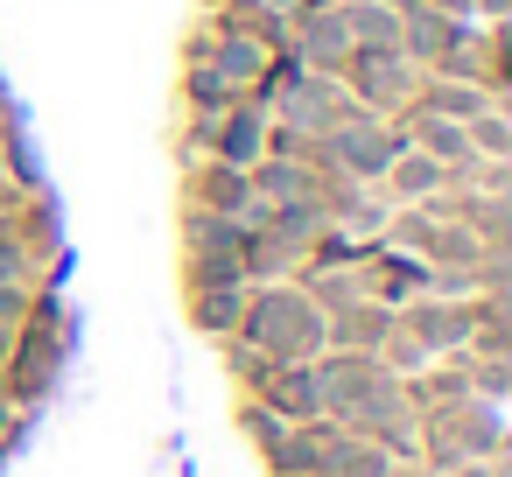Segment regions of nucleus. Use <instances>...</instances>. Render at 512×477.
<instances>
[{"mask_svg":"<svg viewBox=\"0 0 512 477\" xmlns=\"http://www.w3.org/2000/svg\"><path fill=\"white\" fill-rule=\"evenodd\" d=\"M253 8H260V0H197V15H204V22H218V29H232V22H246Z\"/></svg>","mask_w":512,"mask_h":477,"instance_id":"21","label":"nucleus"},{"mask_svg":"<svg viewBox=\"0 0 512 477\" xmlns=\"http://www.w3.org/2000/svg\"><path fill=\"white\" fill-rule=\"evenodd\" d=\"M183 204L190 211H225V218H239V225H260V197H253V176L246 169H232V162H218V155H197V162H183Z\"/></svg>","mask_w":512,"mask_h":477,"instance_id":"5","label":"nucleus"},{"mask_svg":"<svg viewBox=\"0 0 512 477\" xmlns=\"http://www.w3.org/2000/svg\"><path fill=\"white\" fill-rule=\"evenodd\" d=\"M246 288H253V281H239V288H190V316H197V330L232 337L239 316H246Z\"/></svg>","mask_w":512,"mask_h":477,"instance_id":"17","label":"nucleus"},{"mask_svg":"<svg viewBox=\"0 0 512 477\" xmlns=\"http://www.w3.org/2000/svg\"><path fill=\"white\" fill-rule=\"evenodd\" d=\"M407 148V134H400V120H379V113H344L337 127H330V141H323V169H344L351 183H365V190H379V176H386V162Z\"/></svg>","mask_w":512,"mask_h":477,"instance_id":"2","label":"nucleus"},{"mask_svg":"<svg viewBox=\"0 0 512 477\" xmlns=\"http://www.w3.org/2000/svg\"><path fill=\"white\" fill-rule=\"evenodd\" d=\"M400 120V134H407V148H421V155H435L442 169H449V183H463L470 176V134H463V120H442V113H421V106H407V113H393Z\"/></svg>","mask_w":512,"mask_h":477,"instance_id":"8","label":"nucleus"},{"mask_svg":"<svg viewBox=\"0 0 512 477\" xmlns=\"http://www.w3.org/2000/svg\"><path fill=\"white\" fill-rule=\"evenodd\" d=\"M211 57V22L197 15V29H190V43H183V64H204Z\"/></svg>","mask_w":512,"mask_h":477,"instance_id":"22","label":"nucleus"},{"mask_svg":"<svg viewBox=\"0 0 512 477\" xmlns=\"http://www.w3.org/2000/svg\"><path fill=\"white\" fill-rule=\"evenodd\" d=\"M211 155L232 162V169H253V162L267 155V106H260V99L225 106V113L211 120Z\"/></svg>","mask_w":512,"mask_h":477,"instance_id":"9","label":"nucleus"},{"mask_svg":"<svg viewBox=\"0 0 512 477\" xmlns=\"http://www.w3.org/2000/svg\"><path fill=\"white\" fill-rule=\"evenodd\" d=\"M281 477H288V470H281Z\"/></svg>","mask_w":512,"mask_h":477,"instance_id":"29","label":"nucleus"},{"mask_svg":"<svg viewBox=\"0 0 512 477\" xmlns=\"http://www.w3.org/2000/svg\"><path fill=\"white\" fill-rule=\"evenodd\" d=\"M477 22H512V0H470Z\"/></svg>","mask_w":512,"mask_h":477,"instance_id":"23","label":"nucleus"},{"mask_svg":"<svg viewBox=\"0 0 512 477\" xmlns=\"http://www.w3.org/2000/svg\"><path fill=\"white\" fill-rule=\"evenodd\" d=\"M414 106H421V113H442V120H477L484 106H505V99L484 92V85H470V78H435V71H421Z\"/></svg>","mask_w":512,"mask_h":477,"instance_id":"13","label":"nucleus"},{"mask_svg":"<svg viewBox=\"0 0 512 477\" xmlns=\"http://www.w3.org/2000/svg\"><path fill=\"white\" fill-rule=\"evenodd\" d=\"M232 337L260 344L274 365H309V358H323V351H330L323 309H316L295 281H253V288H246V316H239V330H232Z\"/></svg>","mask_w":512,"mask_h":477,"instance_id":"1","label":"nucleus"},{"mask_svg":"<svg viewBox=\"0 0 512 477\" xmlns=\"http://www.w3.org/2000/svg\"><path fill=\"white\" fill-rule=\"evenodd\" d=\"M239 281H246L239 253H190V274H183V288H239Z\"/></svg>","mask_w":512,"mask_h":477,"instance_id":"19","label":"nucleus"},{"mask_svg":"<svg viewBox=\"0 0 512 477\" xmlns=\"http://www.w3.org/2000/svg\"><path fill=\"white\" fill-rule=\"evenodd\" d=\"M15 197H22V190H15V183H8V176H0V211H8V204H15Z\"/></svg>","mask_w":512,"mask_h":477,"instance_id":"27","label":"nucleus"},{"mask_svg":"<svg viewBox=\"0 0 512 477\" xmlns=\"http://www.w3.org/2000/svg\"><path fill=\"white\" fill-rule=\"evenodd\" d=\"M246 225L225 218V211H190L183 204V253H239Z\"/></svg>","mask_w":512,"mask_h":477,"instance_id":"16","label":"nucleus"},{"mask_svg":"<svg viewBox=\"0 0 512 477\" xmlns=\"http://www.w3.org/2000/svg\"><path fill=\"white\" fill-rule=\"evenodd\" d=\"M344 113H358V99L344 92L337 71H309L295 92H281V99L267 106V120L288 127V134H302V141H330V127H337Z\"/></svg>","mask_w":512,"mask_h":477,"instance_id":"4","label":"nucleus"},{"mask_svg":"<svg viewBox=\"0 0 512 477\" xmlns=\"http://www.w3.org/2000/svg\"><path fill=\"white\" fill-rule=\"evenodd\" d=\"M379 190H386L393 204H428V197H442V190H456V183H449V169H442L435 155H421V148H400V155L386 162Z\"/></svg>","mask_w":512,"mask_h":477,"instance_id":"10","label":"nucleus"},{"mask_svg":"<svg viewBox=\"0 0 512 477\" xmlns=\"http://www.w3.org/2000/svg\"><path fill=\"white\" fill-rule=\"evenodd\" d=\"M29 302H36V281H15V274H0V323H22L29 316Z\"/></svg>","mask_w":512,"mask_h":477,"instance_id":"20","label":"nucleus"},{"mask_svg":"<svg viewBox=\"0 0 512 477\" xmlns=\"http://www.w3.org/2000/svg\"><path fill=\"white\" fill-rule=\"evenodd\" d=\"M0 127H15V92H8V71H0Z\"/></svg>","mask_w":512,"mask_h":477,"instance_id":"25","label":"nucleus"},{"mask_svg":"<svg viewBox=\"0 0 512 477\" xmlns=\"http://www.w3.org/2000/svg\"><path fill=\"white\" fill-rule=\"evenodd\" d=\"M463 134H470V155L512 162V106H484L477 120H463Z\"/></svg>","mask_w":512,"mask_h":477,"instance_id":"18","label":"nucleus"},{"mask_svg":"<svg viewBox=\"0 0 512 477\" xmlns=\"http://www.w3.org/2000/svg\"><path fill=\"white\" fill-rule=\"evenodd\" d=\"M386 8H400V15H407V8H421V0H386Z\"/></svg>","mask_w":512,"mask_h":477,"instance_id":"28","label":"nucleus"},{"mask_svg":"<svg viewBox=\"0 0 512 477\" xmlns=\"http://www.w3.org/2000/svg\"><path fill=\"white\" fill-rule=\"evenodd\" d=\"M344 92L365 106V113H379V120H393V113H407L414 106V92H421V71L400 57V50H372V43H358L351 57H344Z\"/></svg>","mask_w":512,"mask_h":477,"instance_id":"3","label":"nucleus"},{"mask_svg":"<svg viewBox=\"0 0 512 477\" xmlns=\"http://www.w3.org/2000/svg\"><path fill=\"white\" fill-rule=\"evenodd\" d=\"M246 92L218 71V64H183V106H190V120H218L225 106H239Z\"/></svg>","mask_w":512,"mask_h":477,"instance_id":"14","label":"nucleus"},{"mask_svg":"<svg viewBox=\"0 0 512 477\" xmlns=\"http://www.w3.org/2000/svg\"><path fill=\"white\" fill-rule=\"evenodd\" d=\"M288 50H295V57L309 64V71H344V57H351L358 43H351L344 15H337V0H330V8L302 0V8L288 15Z\"/></svg>","mask_w":512,"mask_h":477,"instance_id":"6","label":"nucleus"},{"mask_svg":"<svg viewBox=\"0 0 512 477\" xmlns=\"http://www.w3.org/2000/svg\"><path fill=\"white\" fill-rule=\"evenodd\" d=\"M260 8H267V15H295V8H302V0H260Z\"/></svg>","mask_w":512,"mask_h":477,"instance_id":"26","label":"nucleus"},{"mask_svg":"<svg viewBox=\"0 0 512 477\" xmlns=\"http://www.w3.org/2000/svg\"><path fill=\"white\" fill-rule=\"evenodd\" d=\"M463 43H477V22H456V15H435V8H407L400 15V57L414 71H435Z\"/></svg>","mask_w":512,"mask_h":477,"instance_id":"7","label":"nucleus"},{"mask_svg":"<svg viewBox=\"0 0 512 477\" xmlns=\"http://www.w3.org/2000/svg\"><path fill=\"white\" fill-rule=\"evenodd\" d=\"M421 8H435V15H456V22H477V15H470V0H421Z\"/></svg>","mask_w":512,"mask_h":477,"instance_id":"24","label":"nucleus"},{"mask_svg":"<svg viewBox=\"0 0 512 477\" xmlns=\"http://www.w3.org/2000/svg\"><path fill=\"white\" fill-rule=\"evenodd\" d=\"M260 393H267V407H274L281 421H316V414H323L316 365H274V372L260 379Z\"/></svg>","mask_w":512,"mask_h":477,"instance_id":"11","label":"nucleus"},{"mask_svg":"<svg viewBox=\"0 0 512 477\" xmlns=\"http://www.w3.org/2000/svg\"><path fill=\"white\" fill-rule=\"evenodd\" d=\"M337 15H344L351 43H372V50H400V8H386V0H337Z\"/></svg>","mask_w":512,"mask_h":477,"instance_id":"15","label":"nucleus"},{"mask_svg":"<svg viewBox=\"0 0 512 477\" xmlns=\"http://www.w3.org/2000/svg\"><path fill=\"white\" fill-rule=\"evenodd\" d=\"M267 57H274V50H267L260 36H246V29H218V22H211V57H204V64H218L239 92H253V85H260Z\"/></svg>","mask_w":512,"mask_h":477,"instance_id":"12","label":"nucleus"}]
</instances>
